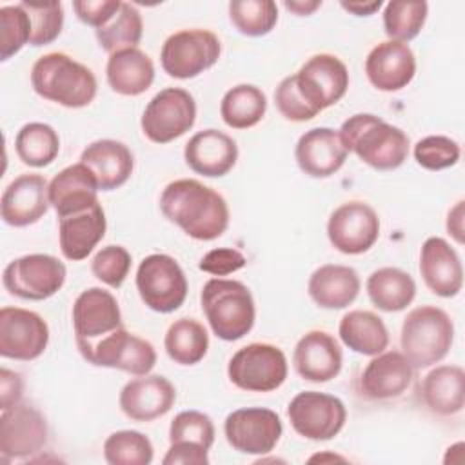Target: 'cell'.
Returning a JSON list of instances; mask_svg holds the SVG:
<instances>
[{
	"mask_svg": "<svg viewBox=\"0 0 465 465\" xmlns=\"http://www.w3.org/2000/svg\"><path fill=\"white\" fill-rule=\"evenodd\" d=\"M420 274L429 291L441 298H452L463 287L461 260L454 247L440 236H430L423 242Z\"/></svg>",
	"mask_w": 465,
	"mask_h": 465,
	"instance_id": "obj_25",
	"label": "cell"
},
{
	"mask_svg": "<svg viewBox=\"0 0 465 465\" xmlns=\"http://www.w3.org/2000/svg\"><path fill=\"white\" fill-rule=\"evenodd\" d=\"M427 15H429V4L423 0L389 2L385 4V9H383L385 35L389 36V40L407 44L421 33Z\"/></svg>",
	"mask_w": 465,
	"mask_h": 465,
	"instance_id": "obj_39",
	"label": "cell"
},
{
	"mask_svg": "<svg viewBox=\"0 0 465 465\" xmlns=\"http://www.w3.org/2000/svg\"><path fill=\"white\" fill-rule=\"evenodd\" d=\"M15 151L22 163L35 169L47 167L60 153V136L49 124L29 122L16 133Z\"/></svg>",
	"mask_w": 465,
	"mask_h": 465,
	"instance_id": "obj_37",
	"label": "cell"
},
{
	"mask_svg": "<svg viewBox=\"0 0 465 465\" xmlns=\"http://www.w3.org/2000/svg\"><path fill=\"white\" fill-rule=\"evenodd\" d=\"M247 258L234 247H218L205 252L198 263L200 271L209 272L213 276H227L242 267H245Z\"/></svg>",
	"mask_w": 465,
	"mask_h": 465,
	"instance_id": "obj_48",
	"label": "cell"
},
{
	"mask_svg": "<svg viewBox=\"0 0 465 465\" xmlns=\"http://www.w3.org/2000/svg\"><path fill=\"white\" fill-rule=\"evenodd\" d=\"M160 211L189 238L211 242L229 227V205L213 187L194 178H180L165 185Z\"/></svg>",
	"mask_w": 465,
	"mask_h": 465,
	"instance_id": "obj_1",
	"label": "cell"
},
{
	"mask_svg": "<svg viewBox=\"0 0 465 465\" xmlns=\"http://www.w3.org/2000/svg\"><path fill=\"white\" fill-rule=\"evenodd\" d=\"M78 352L91 365L118 369L133 376L149 374L156 365V351L153 343L131 334L125 327L116 329Z\"/></svg>",
	"mask_w": 465,
	"mask_h": 465,
	"instance_id": "obj_12",
	"label": "cell"
},
{
	"mask_svg": "<svg viewBox=\"0 0 465 465\" xmlns=\"http://www.w3.org/2000/svg\"><path fill=\"white\" fill-rule=\"evenodd\" d=\"M365 289L372 305L385 312L403 311L416 298L414 278L398 267H380L372 271Z\"/></svg>",
	"mask_w": 465,
	"mask_h": 465,
	"instance_id": "obj_34",
	"label": "cell"
},
{
	"mask_svg": "<svg viewBox=\"0 0 465 465\" xmlns=\"http://www.w3.org/2000/svg\"><path fill=\"white\" fill-rule=\"evenodd\" d=\"M196 122V102L182 87L158 91L145 105L140 120L142 133L153 143H169L183 136Z\"/></svg>",
	"mask_w": 465,
	"mask_h": 465,
	"instance_id": "obj_10",
	"label": "cell"
},
{
	"mask_svg": "<svg viewBox=\"0 0 465 465\" xmlns=\"http://www.w3.org/2000/svg\"><path fill=\"white\" fill-rule=\"evenodd\" d=\"M222 54L220 38L209 29H180L169 35L160 51L162 69L178 80L196 78L211 69Z\"/></svg>",
	"mask_w": 465,
	"mask_h": 465,
	"instance_id": "obj_6",
	"label": "cell"
},
{
	"mask_svg": "<svg viewBox=\"0 0 465 465\" xmlns=\"http://www.w3.org/2000/svg\"><path fill=\"white\" fill-rule=\"evenodd\" d=\"M414 160L427 171H443L458 163L461 156L460 143L443 134H430L416 142L412 149Z\"/></svg>",
	"mask_w": 465,
	"mask_h": 465,
	"instance_id": "obj_44",
	"label": "cell"
},
{
	"mask_svg": "<svg viewBox=\"0 0 465 465\" xmlns=\"http://www.w3.org/2000/svg\"><path fill=\"white\" fill-rule=\"evenodd\" d=\"M49 183L42 174H20L2 193L0 214L11 227L36 223L49 209Z\"/></svg>",
	"mask_w": 465,
	"mask_h": 465,
	"instance_id": "obj_22",
	"label": "cell"
},
{
	"mask_svg": "<svg viewBox=\"0 0 465 465\" xmlns=\"http://www.w3.org/2000/svg\"><path fill=\"white\" fill-rule=\"evenodd\" d=\"M454 341L452 318L436 305L414 307L401 323V352L414 369L440 363Z\"/></svg>",
	"mask_w": 465,
	"mask_h": 465,
	"instance_id": "obj_5",
	"label": "cell"
},
{
	"mask_svg": "<svg viewBox=\"0 0 465 465\" xmlns=\"http://www.w3.org/2000/svg\"><path fill=\"white\" fill-rule=\"evenodd\" d=\"M98 182L91 169L82 162L64 167L49 182V203L58 218L85 211L98 202Z\"/></svg>",
	"mask_w": 465,
	"mask_h": 465,
	"instance_id": "obj_27",
	"label": "cell"
},
{
	"mask_svg": "<svg viewBox=\"0 0 465 465\" xmlns=\"http://www.w3.org/2000/svg\"><path fill=\"white\" fill-rule=\"evenodd\" d=\"M287 374V358L272 343H249L238 349L227 365L231 383L247 392L276 391L283 385Z\"/></svg>",
	"mask_w": 465,
	"mask_h": 465,
	"instance_id": "obj_8",
	"label": "cell"
},
{
	"mask_svg": "<svg viewBox=\"0 0 465 465\" xmlns=\"http://www.w3.org/2000/svg\"><path fill=\"white\" fill-rule=\"evenodd\" d=\"M109 87L122 96H138L154 82V64L147 53L138 47L109 54L105 65Z\"/></svg>",
	"mask_w": 465,
	"mask_h": 465,
	"instance_id": "obj_31",
	"label": "cell"
},
{
	"mask_svg": "<svg viewBox=\"0 0 465 465\" xmlns=\"http://www.w3.org/2000/svg\"><path fill=\"white\" fill-rule=\"evenodd\" d=\"M345 11L352 13L354 16H371L376 11H380V7L383 5L381 0H372V2H341L340 4Z\"/></svg>",
	"mask_w": 465,
	"mask_h": 465,
	"instance_id": "obj_53",
	"label": "cell"
},
{
	"mask_svg": "<svg viewBox=\"0 0 465 465\" xmlns=\"http://www.w3.org/2000/svg\"><path fill=\"white\" fill-rule=\"evenodd\" d=\"M47 421L44 414L27 403H16L0 416L2 460H24L38 454L47 445Z\"/></svg>",
	"mask_w": 465,
	"mask_h": 465,
	"instance_id": "obj_18",
	"label": "cell"
},
{
	"mask_svg": "<svg viewBox=\"0 0 465 465\" xmlns=\"http://www.w3.org/2000/svg\"><path fill=\"white\" fill-rule=\"evenodd\" d=\"M338 334L345 347L363 356H376L389 345L387 325L372 311L354 309L345 312L340 320Z\"/></svg>",
	"mask_w": 465,
	"mask_h": 465,
	"instance_id": "obj_33",
	"label": "cell"
},
{
	"mask_svg": "<svg viewBox=\"0 0 465 465\" xmlns=\"http://www.w3.org/2000/svg\"><path fill=\"white\" fill-rule=\"evenodd\" d=\"M131 252L122 245H105L91 260L93 274L107 287L118 289L131 271Z\"/></svg>",
	"mask_w": 465,
	"mask_h": 465,
	"instance_id": "obj_46",
	"label": "cell"
},
{
	"mask_svg": "<svg viewBox=\"0 0 465 465\" xmlns=\"http://www.w3.org/2000/svg\"><path fill=\"white\" fill-rule=\"evenodd\" d=\"M31 42V22L22 4L0 7V60L7 62Z\"/></svg>",
	"mask_w": 465,
	"mask_h": 465,
	"instance_id": "obj_43",
	"label": "cell"
},
{
	"mask_svg": "<svg viewBox=\"0 0 465 465\" xmlns=\"http://www.w3.org/2000/svg\"><path fill=\"white\" fill-rule=\"evenodd\" d=\"M31 85L38 96L69 109L89 105L98 91L94 73L65 53H47L31 69Z\"/></svg>",
	"mask_w": 465,
	"mask_h": 465,
	"instance_id": "obj_3",
	"label": "cell"
},
{
	"mask_svg": "<svg viewBox=\"0 0 465 465\" xmlns=\"http://www.w3.org/2000/svg\"><path fill=\"white\" fill-rule=\"evenodd\" d=\"M365 74L378 91H400L407 87L416 74V56L407 44L394 40L380 42L365 58Z\"/></svg>",
	"mask_w": 465,
	"mask_h": 465,
	"instance_id": "obj_21",
	"label": "cell"
},
{
	"mask_svg": "<svg viewBox=\"0 0 465 465\" xmlns=\"http://www.w3.org/2000/svg\"><path fill=\"white\" fill-rule=\"evenodd\" d=\"M223 434L234 450L263 456L278 445L283 434V423L271 409L245 407L227 414L223 421Z\"/></svg>",
	"mask_w": 465,
	"mask_h": 465,
	"instance_id": "obj_13",
	"label": "cell"
},
{
	"mask_svg": "<svg viewBox=\"0 0 465 465\" xmlns=\"http://www.w3.org/2000/svg\"><path fill=\"white\" fill-rule=\"evenodd\" d=\"M327 238L343 254L367 252L380 238V218L365 202H345L331 213Z\"/></svg>",
	"mask_w": 465,
	"mask_h": 465,
	"instance_id": "obj_15",
	"label": "cell"
},
{
	"mask_svg": "<svg viewBox=\"0 0 465 465\" xmlns=\"http://www.w3.org/2000/svg\"><path fill=\"white\" fill-rule=\"evenodd\" d=\"M136 289L151 311L169 314L183 305L189 283L183 269L173 256L154 252L140 262Z\"/></svg>",
	"mask_w": 465,
	"mask_h": 465,
	"instance_id": "obj_7",
	"label": "cell"
},
{
	"mask_svg": "<svg viewBox=\"0 0 465 465\" xmlns=\"http://www.w3.org/2000/svg\"><path fill=\"white\" fill-rule=\"evenodd\" d=\"M120 0H74L73 9L80 22L94 29L104 27L118 13Z\"/></svg>",
	"mask_w": 465,
	"mask_h": 465,
	"instance_id": "obj_49",
	"label": "cell"
},
{
	"mask_svg": "<svg viewBox=\"0 0 465 465\" xmlns=\"http://www.w3.org/2000/svg\"><path fill=\"white\" fill-rule=\"evenodd\" d=\"M163 347L174 363L196 365L207 354L209 334L198 320L180 318L169 325L163 338Z\"/></svg>",
	"mask_w": 465,
	"mask_h": 465,
	"instance_id": "obj_36",
	"label": "cell"
},
{
	"mask_svg": "<svg viewBox=\"0 0 465 465\" xmlns=\"http://www.w3.org/2000/svg\"><path fill=\"white\" fill-rule=\"evenodd\" d=\"M463 200H460L447 214V232L456 240V243H463Z\"/></svg>",
	"mask_w": 465,
	"mask_h": 465,
	"instance_id": "obj_52",
	"label": "cell"
},
{
	"mask_svg": "<svg viewBox=\"0 0 465 465\" xmlns=\"http://www.w3.org/2000/svg\"><path fill=\"white\" fill-rule=\"evenodd\" d=\"M183 158L193 173L205 178H220L236 165L238 145L223 131L203 129L189 138L183 147Z\"/></svg>",
	"mask_w": 465,
	"mask_h": 465,
	"instance_id": "obj_24",
	"label": "cell"
},
{
	"mask_svg": "<svg viewBox=\"0 0 465 465\" xmlns=\"http://www.w3.org/2000/svg\"><path fill=\"white\" fill-rule=\"evenodd\" d=\"M163 465H207L209 449H203L194 443H171L163 460Z\"/></svg>",
	"mask_w": 465,
	"mask_h": 465,
	"instance_id": "obj_50",
	"label": "cell"
},
{
	"mask_svg": "<svg viewBox=\"0 0 465 465\" xmlns=\"http://www.w3.org/2000/svg\"><path fill=\"white\" fill-rule=\"evenodd\" d=\"M298 91L318 111L338 104L349 89V69L334 54L320 53L311 56L294 73Z\"/></svg>",
	"mask_w": 465,
	"mask_h": 465,
	"instance_id": "obj_16",
	"label": "cell"
},
{
	"mask_svg": "<svg viewBox=\"0 0 465 465\" xmlns=\"http://www.w3.org/2000/svg\"><path fill=\"white\" fill-rule=\"evenodd\" d=\"M347 147L336 129L314 127L305 131L294 147V158L302 173L311 178H329L336 174L345 160Z\"/></svg>",
	"mask_w": 465,
	"mask_h": 465,
	"instance_id": "obj_20",
	"label": "cell"
},
{
	"mask_svg": "<svg viewBox=\"0 0 465 465\" xmlns=\"http://www.w3.org/2000/svg\"><path fill=\"white\" fill-rule=\"evenodd\" d=\"M200 303L211 331L223 341H236L254 327V298L238 280L211 278L202 287Z\"/></svg>",
	"mask_w": 465,
	"mask_h": 465,
	"instance_id": "obj_4",
	"label": "cell"
},
{
	"mask_svg": "<svg viewBox=\"0 0 465 465\" xmlns=\"http://www.w3.org/2000/svg\"><path fill=\"white\" fill-rule=\"evenodd\" d=\"M361 282L356 269L340 263L318 267L307 283L311 300L322 309H345L360 294Z\"/></svg>",
	"mask_w": 465,
	"mask_h": 465,
	"instance_id": "obj_30",
	"label": "cell"
},
{
	"mask_svg": "<svg viewBox=\"0 0 465 465\" xmlns=\"http://www.w3.org/2000/svg\"><path fill=\"white\" fill-rule=\"evenodd\" d=\"M176 401L174 385L162 374L129 380L118 396L120 411L133 421H153L167 414Z\"/></svg>",
	"mask_w": 465,
	"mask_h": 465,
	"instance_id": "obj_19",
	"label": "cell"
},
{
	"mask_svg": "<svg viewBox=\"0 0 465 465\" xmlns=\"http://www.w3.org/2000/svg\"><path fill=\"white\" fill-rule=\"evenodd\" d=\"M71 314L78 351L124 327L116 298L102 287H89L82 291L73 303Z\"/></svg>",
	"mask_w": 465,
	"mask_h": 465,
	"instance_id": "obj_17",
	"label": "cell"
},
{
	"mask_svg": "<svg viewBox=\"0 0 465 465\" xmlns=\"http://www.w3.org/2000/svg\"><path fill=\"white\" fill-rule=\"evenodd\" d=\"M80 162L91 169L100 191H114L122 187L134 169L131 149L124 142L111 138L91 142L82 151Z\"/></svg>",
	"mask_w": 465,
	"mask_h": 465,
	"instance_id": "obj_28",
	"label": "cell"
},
{
	"mask_svg": "<svg viewBox=\"0 0 465 465\" xmlns=\"http://www.w3.org/2000/svg\"><path fill=\"white\" fill-rule=\"evenodd\" d=\"M285 9H289L291 13L298 15V16H309L312 15L318 7H322L320 0H292V2H285L283 4Z\"/></svg>",
	"mask_w": 465,
	"mask_h": 465,
	"instance_id": "obj_54",
	"label": "cell"
},
{
	"mask_svg": "<svg viewBox=\"0 0 465 465\" xmlns=\"http://www.w3.org/2000/svg\"><path fill=\"white\" fill-rule=\"evenodd\" d=\"M24 392V380L18 372L5 367L0 369V409L5 411L20 403Z\"/></svg>",
	"mask_w": 465,
	"mask_h": 465,
	"instance_id": "obj_51",
	"label": "cell"
},
{
	"mask_svg": "<svg viewBox=\"0 0 465 465\" xmlns=\"http://www.w3.org/2000/svg\"><path fill=\"white\" fill-rule=\"evenodd\" d=\"M142 35H143L142 15L129 2H122L118 13L111 18V22L96 29L98 45L109 54L124 49L138 47Z\"/></svg>",
	"mask_w": 465,
	"mask_h": 465,
	"instance_id": "obj_38",
	"label": "cell"
},
{
	"mask_svg": "<svg viewBox=\"0 0 465 465\" xmlns=\"http://www.w3.org/2000/svg\"><path fill=\"white\" fill-rule=\"evenodd\" d=\"M49 343V325L35 311L22 307L0 309V356L31 361L44 354Z\"/></svg>",
	"mask_w": 465,
	"mask_h": 465,
	"instance_id": "obj_14",
	"label": "cell"
},
{
	"mask_svg": "<svg viewBox=\"0 0 465 465\" xmlns=\"http://www.w3.org/2000/svg\"><path fill=\"white\" fill-rule=\"evenodd\" d=\"M292 365L296 372L312 383L334 380L343 365L340 343L327 331H309L294 345Z\"/></svg>",
	"mask_w": 465,
	"mask_h": 465,
	"instance_id": "obj_23",
	"label": "cell"
},
{
	"mask_svg": "<svg viewBox=\"0 0 465 465\" xmlns=\"http://www.w3.org/2000/svg\"><path fill=\"white\" fill-rule=\"evenodd\" d=\"M65 276L67 269L56 256L35 252L9 262L2 272V283L16 298L42 302L64 287Z\"/></svg>",
	"mask_w": 465,
	"mask_h": 465,
	"instance_id": "obj_9",
	"label": "cell"
},
{
	"mask_svg": "<svg viewBox=\"0 0 465 465\" xmlns=\"http://www.w3.org/2000/svg\"><path fill=\"white\" fill-rule=\"evenodd\" d=\"M58 220L60 251L71 262H80L87 258L105 236L107 220L105 211L100 203Z\"/></svg>",
	"mask_w": 465,
	"mask_h": 465,
	"instance_id": "obj_29",
	"label": "cell"
},
{
	"mask_svg": "<svg viewBox=\"0 0 465 465\" xmlns=\"http://www.w3.org/2000/svg\"><path fill=\"white\" fill-rule=\"evenodd\" d=\"M274 104H276V109L280 111V114L291 122H307L318 114V111L298 91L294 74L285 76L276 85Z\"/></svg>",
	"mask_w": 465,
	"mask_h": 465,
	"instance_id": "obj_47",
	"label": "cell"
},
{
	"mask_svg": "<svg viewBox=\"0 0 465 465\" xmlns=\"http://www.w3.org/2000/svg\"><path fill=\"white\" fill-rule=\"evenodd\" d=\"M414 371L403 352L383 351L365 365L360 376V391L371 400L398 398L411 387Z\"/></svg>",
	"mask_w": 465,
	"mask_h": 465,
	"instance_id": "obj_26",
	"label": "cell"
},
{
	"mask_svg": "<svg viewBox=\"0 0 465 465\" xmlns=\"http://www.w3.org/2000/svg\"><path fill=\"white\" fill-rule=\"evenodd\" d=\"M267 113L265 93L252 84H238L225 91L220 102V116L232 129H249Z\"/></svg>",
	"mask_w": 465,
	"mask_h": 465,
	"instance_id": "obj_35",
	"label": "cell"
},
{
	"mask_svg": "<svg viewBox=\"0 0 465 465\" xmlns=\"http://www.w3.org/2000/svg\"><path fill=\"white\" fill-rule=\"evenodd\" d=\"M287 416L300 436L312 441H327L341 432L347 421V409L338 396L303 391L289 401Z\"/></svg>",
	"mask_w": 465,
	"mask_h": 465,
	"instance_id": "obj_11",
	"label": "cell"
},
{
	"mask_svg": "<svg viewBox=\"0 0 465 465\" xmlns=\"http://www.w3.org/2000/svg\"><path fill=\"white\" fill-rule=\"evenodd\" d=\"M425 405L440 414L452 416L465 403V372L460 365H438L427 372L421 383Z\"/></svg>",
	"mask_w": 465,
	"mask_h": 465,
	"instance_id": "obj_32",
	"label": "cell"
},
{
	"mask_svg": "<svg viewBox=\"0 0 465 465\" xmlns=\"http://www.w3.org/2000/svg\"><path fill=\"white\" fill-rule=\"evenodd\" d=\"M31 22L29 45L40 47L54 42L64 27V5L62 2H20Z\"/></svg>",
	"mask_w": 465,
	"mask_h": 465,
	"instance_id": "obj_42",
	"label": "cell"
},
{
	"mask_svg": "<svg viewBox=\"0 0 465 465\" xmlns=\"http://www.w3.org/2000/svg\"><path fill=\"white\" fill-rule=\"evenodd\" d=\"M338 133L347 151L376 171H394L409 156L407 133L372 113L349 116Z\"/></svg>",
	"mask_w": 465,
	"mask_h": 465,
	"instance_id": "obj_2",
	"label": "cell"
},
{
	"mask_svg": "<svg viewBox=\"0 0 465 465\" xmlns=\"http://www.w3.org/2000/svg\"><path fill=\"white\" fill-rule=\"evenodd\" d=\"M153 456L151 440L138 430H116L104 441V458L109 465H149Z\"/></svg>",
	"mask_w": 465,
	"mask_h": 465,
	"instance_id": "obj_41",
	"label": "cell"
},
{
	"mask_svg": "<svg viewBox=\"0 0 465 465\" xmlns=\"http://www.w3.org/2000/svg\"><path fill=\"white\" fill-rule=\"evenodd\" d=\"M229 20L245 36H265L278 22V5L272 0H232Z\"/></svg>",
	"mask_w": 465,
	"mask_h": 465,
	"instance_id": "obj_40",
	"label": "cell"
},
{
	"mask_svg": "<svg viewBox=\"0 0 465 465\" xmlns=\"http://www.w3.org/2000/svg\"><path fill=\"white\" fill-rule=\"evenodd\" d=\"M180 441L211 449L214 443V423L211 416L200 411L178 412L169 427V443Z\"/></svg>",
	"mask_w": 465,
	"mask_h": 465,
	"instance_id": "obj_45",
	"label": "cell"
}]
</instances>
